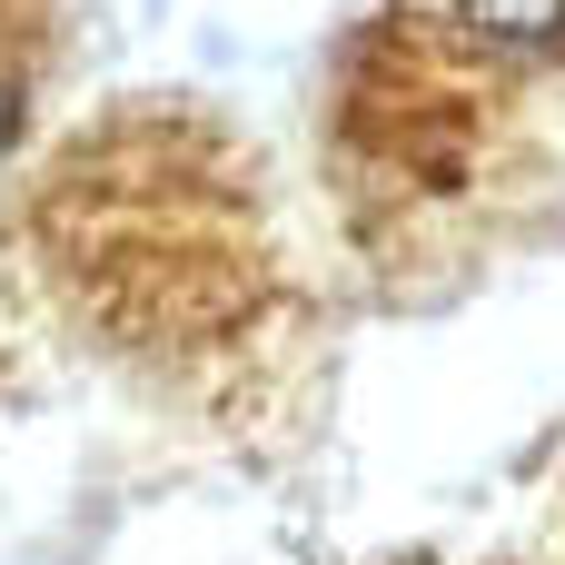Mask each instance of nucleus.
<instances>
[{"label": "nucleus", "mask_w": 565, "mask_h": 565, "mask_svg": "<svg viewBox=\"0 0 565 565\" xmlns=\"http://www.w3.org/2000/svg\"><path fill=\"white\" fill-rule=\"evenodd\" d=\"M457 10H467V30L487 50H516V60L565 50V0H457Z\"/></svg>", "instance_id": "nucleus-1"}, {"label": "nucleus", "mask_w": 565, "mask_h": 565, "mask_svg": "<svg viewBox=\"0 0 565 565\" xmlns=\"http://www.w3.org/2000/svg\"><path fill=\"white\" fill-rule=\"evenodd\" d=\"M10 129H20V109H10V89H0V139H10Z\"/></svg>", "instance_id": "nucleus-2"}]
</instances>
